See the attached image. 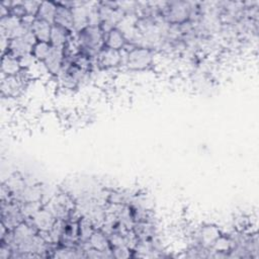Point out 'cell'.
<instances>
[{
    "label": "cell",
    "mask_w": 259,
    "mask_h": 259,
    "mask_svg": "<svg viewBox=\"0 0 259 259\" xmlns=\"http://www.w3.org/2000/svg\"><path fill=\"white\" fill-rule=\"evenodd\" d=\"M104 41H106L108 49L119 51L124 46L125 37L120 30L111 29L109 32H107V36Z\"/></svg>",
    "instance_id": "obj_3"
},
{
    "label": "cell",
    "mask_w": 259,
    "mask_h": 259,
    "mask_svg": "<svg viewBox=\"0 0 259 259\" xmlns=\"http://www.w3.org/2000/svg\"><path fill=\"white\" fill-rule=\"evenodd\" d=\"M19 60L9 55L4 56L2 60V74L6 76H16L21 70Z\"/></svg>",
    "instance_id": "obj_2"
},
{
    "label": "cell",
    "mask_w": 259,
    "mask_h": 259,
    "mask_svg": "<svg viewBox=\"0 0 259 259\" xmlns=\"http://www.w3.org/2000/svg\"><path fill=\"white\" fill-rule=\"evenodd\" d=\"M151 62L150 52L144 48L134 49L128 53L127 66L132 69L142 70L146 68Z\"/></svg>",
    "instance_id": "obj_1"
}]
</instances>
